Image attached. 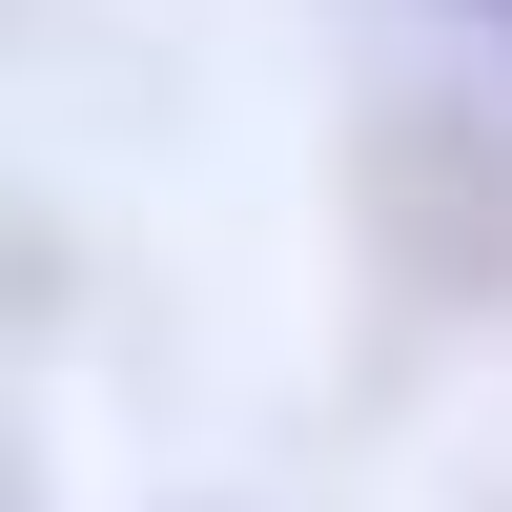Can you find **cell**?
Masks as SVG:
<instances>
[{
  "label": "cell",
  "mask_w": 512,
  "mask_h": 512,
  "mask_svg": "<svg viewBox=\"0 0 512 512\" xmlns=\"http://www.w3.org/2000/svg\"><path fill=\"white\" fill-rule=\"evenodd\" d=\"M492 21H512V0H492Z\"/></svg>",
  "instance_id": "6da1fadb"
}]
</instances>
